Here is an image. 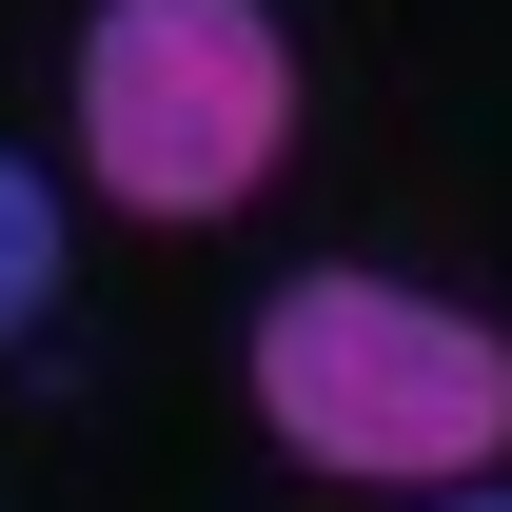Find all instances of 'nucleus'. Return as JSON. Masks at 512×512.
Wrapping results in <instances>:
<instances>
[{"mask_svg":"<svg viewBox=\"0 0 512 512\" xmlns=\"http://www.w3.org/2000/svg\"><path fill=\"white\" fill-rule=\"evenodd\" d=\"M79 138H99V197H138V217H237L296 158V40L256 0H99Z\"/></svg>","mask_w":512,"mask_h":512,"instance_id":"f03ea898","label":"nucleus"},{"mask_svg":"<svg viewBox=\"0 0 512 512\" xmlns=\"http://www.w3.org/2000/svg\"><path fill=\"white\" fill-rule=\"evenodd\" d=\"M40 296H60V197H40L20 158H0V335L40 316Z\"/></svg>","mask_w":512,"mask_h":512,"instance_id":"7ed1b4c3","label":"nucleus"},{"mask_svg":"<svg viewBox=\"0 0 512 512\" xmlns=\"http://www.w3.org/2000/svg\"><path fill=\"white\" fill-rule=\"evenodd\" d=\"M473 512H512V493H473Z\"/></svg>","mask_w":512,"mask_h":512,"instance_id":"20e7f679","label":"nucleus"},{"mask_svg":"<svg viewBox=\"0 0 512 512\" xmlns=\"http://www.w3.org/2000/svg\"><path fill=\"white\" fill-rule=\"evenodd\" d=\"M256 414L316 453V473H493L512 434V335L434 316L394 276H296L256 316Z\"/></svg>","mask_w":512,"mask_h":512,"instance_id":"f257e3e1","label":"nucleus"}]
</instances>
